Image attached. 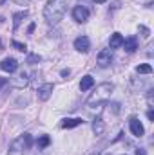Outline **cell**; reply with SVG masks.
I'll return each instance as SVG.
<instances>
[{"label": "cell", "instance_id": "cell-1", "mask_svg": "<svg viewBox=\"0 0 154 155\" xmlns=\"http://www.w3.org/2000/svg\"><path fill=\"white\" fill-rule=\"evenodd\" d=\"M67 9V0H47L45 7H44V18L49 25H56Z\"/></svg>", "mask_w": 154, "mask_h": 155}, {"label": "cell", "instance_id": "cell-2", "mask_svg": "<svg viewBox=\"0 0 154 155\" xmlns=\"http://www.w3.org/2000/svg\"><path fill=\"white\" fill-rule=\"evenodd\" d=\"M113 90H114V85H113V83H100V85L94 88V92L91 94V97L87 99V107H89V108H96L98 105L105 103V101L111 97Z\"/></svg>", "mask_w": 154, "mask_h": 155}, {"label": "cell", "instance_id": "cell-3", "mask_svg": "<svg viewBox=\"0 0 154 155\" xmlns=\"http://www.w3.org/2000/svg\"><path fill=\"white\" fill-rule=\"evenodd\" d=\"M33 144V135L31 134H22L18 135L7 148V153L9 155H24Z\"/></svg>", "mask_w": 154, "mask_h": 155}, {"label": "cell", "instance_id": "cell-4", "mask_svg": "<svg viewBox=\"0 0 154 155\" xmlns=\"http://www.w3.org/2000/svg\"><path fill=\"white\" fill-rule=\"evenodd\" d=\"M113 61V49H103L98 52V58H96V63L100 67H109Z\"/></svg>", "mask_w": 154, "mask_h": 155}, {"label": "cell", "instance_id": "cell-5", "mask_svg": "<svg viewBox=\"0 0 154 155\" xmlns=\"http://www.w3.org/2000/svg\"><path fill=\"white\" fill-rule=\"evenodd\" d=\"M73 18L76 20L78 24L87 22V20H89V9H87L85 5H75V9H73Z\"/></svg>", "mask_w": 154, "mask_h": 155}, {"label": "cell", "instance_id": "cell-6", "mask_svg": "<svg viewBox=\"0 0 154 155\" xmlns=\"http://www.w3.org/2000/svg\"><path fill=\"white\" fill-rule=\"evenodd\" d=\"M53 90H54V85H53V83H44V85H40V87H38L37 96H38L40 101H47V99L51 97Z\"/></svg>", "mask_w": 154, "mask_h": 155}, {"label": "cell", "instance_id": "cell-7", "mask_svg": "<svg viewBox=\"0 0 154 155\" xmlns=\"http://www.w3.org/2000/svg\"><path fill=\"white\" fill-rule=\"evenodd\" d=\"M129 128H131V132H132L134 137H143V134H145L143 124H142L140 119H136V117H132V119L129 121Z\"/></svg>", "mask_w": 154, "mask_h": 155}, {"label": "cell", "instance_id": "cell-8", "mask_svg": "<svg viewBox=\"0 0 154 155\" xmlns=\"http://www.w3.org/2000/svg\"><path fill=\"white\" fill-rule=\"evenodd\" d=\"M75 49H76L78 52H89V49H91V41H89V38L87 36H78L76 40H75Z\"/></svg>", "mask_w": 154, "mask_h": 155}, {"label": "cell", "instance_id": "cell-9", "mask_svg": "<svg viewBox=\"0 0 154 155\" xmlns=\"http://www.w3.org/2000/svg\"><path fill=\"white\" fill-rule=\"evenodd\" d=\"M0 69L4 71V72H15L16 69H18V63H16V60L15 58H5V60H2V63H0Z\"/></svg>", "mask_w": 154, "mask_h": 155}, {"label": "cell", "instance_id": "cell-10", "mask_svg": "<svg viewBox=\"0 0 154 155\" xmlns=\"http://www.w3.org/2000/svg\"><path fill=\"white\" fill-rule=\"evenodd\" d=\"M123 47H125V51L127 52H134L136 49H138V38L136 36H129L127 40H123V43H121Z\"/></svg>", "mask_w": 154, "mask_h": 155}, {"label": "cell", "instance_id": "cell-11", "mask_svg": "<svg viewBox=\"0 0 154 155\" xmlns=\"http://www.w3.org/2000/svg\"><path fill=\"white\" fill-rule=\"evenodd\" d=\"M121 43H123V36L120 33H113L111 38H109V47L111 49H118V47H121Z\"/></svg>", "mask_w": 154, "mask_h": 155}, {"label": "cell", "instance_id": "cell-12", "mask_svg": "<svg viewBox=\"0 0 154 155\" xmlns=\"http://www.w3.org/2000/svg\"><path fill=\"white\" fill-rule=\"evenodd\" d=\"M93 85H94V78L87 74V76L82 78V81H80V90H82V92H85V90L93 88Z\"/></svg>", "mask_w": 154, "mask_h": 155}, {"label": "cell", "instance_id": "cell-13", "mask_svg": "<svg viewBox=\"0 0 154 155\" xmlns=\"http://www.w3.org/2000/svg\"><path fill=\"white\" fill-rule=\"evenodd\" d=\"M103 130H105V124H103V119L98 116L94 121H93V132L96 134V135H102L103 134Z\"/></svg>", "mask_w": 154, "mask_h": 155}, {"label": "cell", "instance_id": "cell-14", "mask_svg": "<svg viewBox=\"0 0 154 155\" xmlns=\"http://www.w3.org/2000/svg\"><path fill=\"white\" fill-rule=\"evenodd\" d=\"M80 124H83V119H80V117L64 119L62 121V128H75V126H80Z\"/></svg>", "mask_w": 154, "mask_h": 155}, {"label": "cell", "instance_id": "cell-15", "mask_svg": "<svg viewBox=\"0 0 154 155\" xmlns=\"http://www.w3.org/2000/svg\"><path fill=\"white\" fill-rule=\"evenodd\" d=\"M27 16V11L24 9V11H18V13H15L13 15V29H18L20 27V24H22V20Z\"/></svg>", "mask_w": 154, "mask_h": 155}, {"label": "cell", "instance_id": "cell-16", "mask_svg": "<svg viewBox=\"0 0 154 155\" xmlns=\"http://www.w3.org/2000/svg\"><path fill=\"white\" fill-rule=\"evenodd\" d=\"M27 83H29V78H27V74H26V72H22L20 76H18L16 79H15V81H13V85H15L16 88H24Z\"/></svg>", "mask_w": 154, "mask_h": 155}, {"label": "cell", "instance_id": "cell-17", "mask_svg": "<svg viewBox=\"0 0 154 155\" xmlns=\"http://www.w3.org/2000/svg\"><path fill=\"white\" fill-rule=\"evenodd\" d=\"M51 144V137L49 135H42L38 141H37V146H38V150H44V148H47Z\"/></svg>", "mask_w": 154, "mask_h": 155}, {"label": "cell", "instance_id": "cell-18", "mask_svg": "<svg viewBox=\"0 0 154 155\" xmlns=\"http://www.w3.org/2000/svg\"><path fill=\"white\" fill-rule=\"evenodd\" d=\"M136 72L138 74H152V67L149 63H143V65H138L136 67Z\"/></svg>", "mask_w": 154, "mask_h": 155}, {"label": "cell", "instance_id": "cell-19", "mask_svg": "<svg viewBox=\"0 0 154 155\" xmlns=\"http://www.w3.org/2000/svg\"><path fill=\"white\" fill-rule=\"evenodd\" d=\"M11 45H13L16 51H22V52H26V51H27V45H26V43H20V41H16V40H13V41H11Z\"/></svg>", "mask_w": 154, "mask_h": 155}, {"label": "cell", "instance_id": "cell-20", "mask_svg": "<svg viewBox=\"0 0 154 155\" xmlns=\"http://www.w3.org/2000/svg\"><path fill=\"white\" fill-rule=\"evenodd\" d=\"M40 60H42V58H40L38 54H29V56H27V63H31V65H35V63H38Z\"/></svg>", "mask_w": 154, "mask_h": 155}, {"label": "cell", "instance_id": "cell-21", "mask_svg": "<svg viewBox=\"0 0 154 155\" xmlns=\"http://www.w3.org/2000/svg\"><path fill=\"white\" fill-rule=\"evenodd\" d=\"M140 31H142V35H143V36H145V38H147V36H149V35H151V31H149V29H147V27H145V25H140Z\"/></svg>", "mask_w": 154, "mask_h": 155}, {"label": "cell", "instance_id": "cell-22", "mask_svg": "<svg viewBox=\"0 0 154 155\" xmlns=\"http://www.w3.org/2000/svg\"><path fill=\"white\" fill-rule=\"evenodd\" d=\"M69 74H71V71H69V69H62V72H60V76L65 78V79L69 78Z\"/></svg>", "mask_w": 154, "mask_h": 155}, {"label": "cell", "instance_id": "cell-23", "mask_svg": "<svg viewBox=\"0 0 154 155\" xmlns=\"http://www.w3.org/2000/svg\"><path fill=\"white\" fill-rule=\"evenodd\" d=\"M136 155H147V152H145L143 148H138V150H136Z\"/></svg>", "mask_w": 154, "mask_h": 155}, {"label": "cell", "instance_id": "cell-24", "mask_svg": "<svg viewBox=\"0 0 154 155\" xmlns=\"http://www.w3.org/2000/svg\"><path fill=\"white\" fill-rule=\"evenodd\" d=\"M13 2H16V4H22V5H26V4H29L31 0H13Z\"/></svg>", "mask_w": 154, "mask_h": 155}, {"label": "cell", "instance_id": "cell-25", "mask_svg": "<svg viewBox=\"0 0 154 155\" xmlns=\"http://www.w3.org/2000/svg\"><path fill=\"white\" fill-rule=\"evenodd\" d=\"M147 117H149L151 121H154V112H152V110H149V112H147Z\"/></svg>", "mask_w": 154, "mask_h": 155}, {"label": "cell", "instance_id": "cell-26", "mask_svg": "<svg viewBox=\"0 0 154 155\" xmlns=\"http://www.w3.org/2000/svg\"><path fill=\"white\" fill-rule=\"evenodd\" d=\"M33 31H35V24H31V25H29V29H27V33H29V35H31V33H33Z\"/></svg>", "mask_w": 154, "mask_h": 155}, {"label": "cell", "instance_id": "cell-27", "mask_svg": "<svg viewBox=\"0 0 154 155\" xmlns=\"http://www.w3.org/2000/svg\"><path fill=\"white\" fill-rule=\"evenodd\" d=\"M94 4H103V2H107V0H93Z\"/></svg>", "mask_w": 154, "mask_h": 155}, {"label": "cell", "instance_id": "cell-28", "mask_svg": "<svg viewBox=\"0 0 154 155\" xmlns=\"http://www.w3.org/2000/svg\"><path fill=\"white\" fill-rule=\"evenodd\" d=\"M4 83H5V79H2V78H0V87H2Z\"/></svg>", "mask_w": 154, "mask_h": 155}, {"label": "cell", "instance_id": "cell-29", "mask_svg": "<svg viewBox=\"0 0 154 155\" xmlns=\"http://www.w3.org/2000/svg\"><path fill=\"white\" fill-rule=\"evenodd\" d=\"M4 2H5V0H0V5H2V4H4Z\"/></svg>", "mask_w": 154, "mask_h": 155}, {"label": "cell", "instance_id": "cell-30", "mask_svg": "<svg viewBox=\"0 0 154 155\" xmlns=\"http://www.w3.org/2000/svg\"><path fill=\"white\" fill-rule=\"evenodd\" d=\"M0 49H2V41H0Z\"/></svg>", "mask_w": 154, "mask_h": 155}, {"label": "cell", "instance_id": "cell-31", "mask_svg": "<svg viewBox=\"0 0 154 155\" xmlns=\"http://www.w3.org/2000/svg\"><path fill=\"white\" fill-rule=\"evenodd\" d=\"M91 155H98V153H91Z\"/></svg>", "mask_w": 154, "mask_h": 155}, {"label": "cell", "instance_id": "cell-32", "mask_svg": "<svg viewBox=\"0 0 154 155\" xmlns=\"http://www.w3.org/2000/svg\"><path fill=\"white\" fill-rule=\"evenodd\" d=\"M0 22H2V16H0Z\"/></svg>", "mask_w": 154, "mask_h": 155}, {"label": "cell", "instance_id": "cell-33", "mask_svg": "<svg viewBox=\"0 0 154 155\" xmlns=\"http://www.w3.org/2000/svg\"><path fill=\"white\" fill-rule=\"evenodd\" d=\"M123 155H127V153H123Z\"/></svg>", "mask_w": 154, "mask_h": 155}]
</instances>
